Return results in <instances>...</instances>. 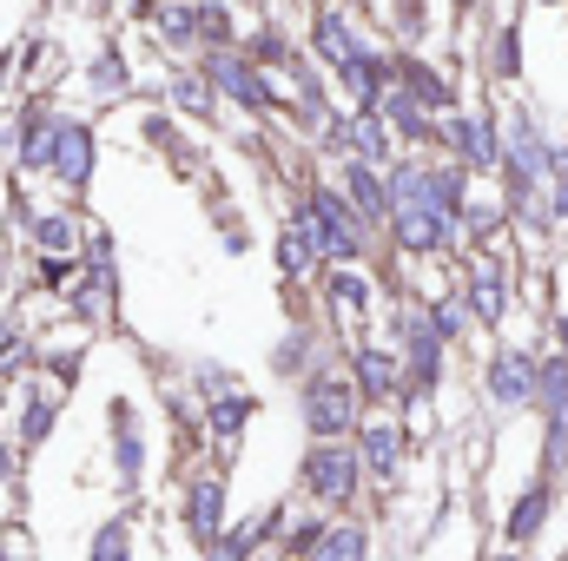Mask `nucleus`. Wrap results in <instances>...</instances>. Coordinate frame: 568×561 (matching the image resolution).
<instances>
[{"mask_svg":"<svg viewBox=\"0 0 568 561\" xmlns=\"http://www.w3.org/2000/svg\"><path fill=\"white\" fill-rule=\"evenodd\" d=\"M357 377H364V390H371V397H384V390H397V357L364 350V357H357Z\"/></svg>","mask_w":568,"mask_h":561,"instance_id":"0eeeda50","label":"nucleus"},{"mask_svg":"<svg viewBox=\"0 0 568 561\" xmlns=\"http://www.w3.org/2000/svg\"><path fill=\"white\" fill-rule=\"evenodd\" d=\"M47 422H53V404H47V397H33V404H27V422H20V442H40V436H47Z\"/></svg>","mask_w":568,"mask_h":561,"instance_id":"9b49d317","label":"nucleus"},{"mask_svg":"<svg viewBox=\"0 0 568 561\" xmlns=\"http://www.w3.org/2000/svg\"><path fill=\"white\" fill-rule=\"evenodd\" d=\"M529 384H536L529 357H496V364H489V397H496V404H523Z\"/></svg>","mask_w":568,"mask_h":561,"instance_id":"7ed1b4c3","label":"nucleus"},{"mask_svg":"<svg viewBox=\"0 0 568 561\" xmlns=\"http://www.w3.org/2000/svg\"><path fill=\"white\" fill-rule=\"evenodd\" d=\"M304 489H311L317 502H344V496L357 489V456L337 449V442H317V449L304 456Z\"/></svg>","mask_w":568,"mask_h":561,"instance_id":"f257e3e1","label":"nucleus"},{"mask_svg":"<svg viewBox=\"0 0 568 561\" xmlns=\"http://www.w3.org/2000/svg\"><path fill=\"white\" fill-rule=\"evenodd\" d=\"M126 542H133V536H126V522H106V529H100V542H93V561H126Z\"/></svg>","mask_w":568,"mask_h":561,"instance_id":"1a4fd4ad","label":"nucleus"},{"mask_svg":"<svg viewBox=\"0 0 568 561\" xmlns=\"http://www.w3.org/2000/svg\"><path fill=\"white\" fill-rule=\"evenodd\" d=\"M245 417H252V404H245V397H232V404H219V410H212V429H219V436H239Z\"/></svg>","mask_w":568,"mask_h":561,"instance_id":"9d476101","label":"nucleus"},{"mask_svg":"<svg viewBox=\"0 0 568 561\" xmlns=\"http://www.w3.org/2000/svg\"><path fill=\"white\" fill-rule=\"evenodd\" d=\"M397 449H404V442H397V429H390V422H371V429H364V462H371L377 476H390V469H397Z\"/></svg>","mask_w":568,"mask_h":561,"instance_id":"39448f33","label":"nucleus"},{"mask_svg":"<svg viewBox=\"0 0 568 561\" xmlns=\"http://www.w3.org/2000/svg\"><path fill=\"white\" fill-rule=\"evenodd\" d=\"M219 529V482H199L192 489V536H212Z\"/></svg>","mask_w":568,"mask_h":561,"instance_id":"6e6552de","label":"nucleus"},{"mask_svg":"<svg viewBox=\"0 0 568 561\" xmlns=\"http://www.w3.org/2000/svg\"><path fill=\"white\" fill-rule=\"evenodd\" d=\"M311 561H364V529H351V522H337V529H317Z\"/></svg>","mask_w":568,"mask_h":561,"instance_id":"20e7f679","label":"nucleus"},{"mask_svg":"<svg viewBox=\"0 0 568 561\" xmlns=\"http://www.w3.org/2000/svg\"><path fill=\"white\" fill-rule=\"evenodd\" d=\"M0 350H7V324H0Z\"/></svg>","mask_w":568,"mask_h":561,"instance_id":"ddd939ff","label":"nucleus"},{"mask_svg":"<svg viewBox=\"0 0 568 561\" xmlns=\"http://www.w3.org/2000/svg\"><path fill=\"white\" fill-rule=\"evenodd\" d=\"M549 502H556L549 489H529V496L516 502V516H509V542H529V536L542 529V516H549Z\"/></svg>","mask_w":568,"mask_h":561,"instance_id":"423d86ee","label":"nucleus"},{"mask_svg":"<svg viewBox=\"0 0 568 561\" xmlns=\"http://www.w3.org/2000/svg\"><path fill=\"white\" fill-rule=\"evenodd\" d=\"M304 417H311V429L331 442V436L351 422V384H337V377H311V384H304Z\"/></svg>","mask_w":568,"mask_h":561,"instance_id":"f03ea898","label":"nucleus"},{"mask_svg":"<svg viewBox=\"0 0 568 561\" xmlns=\"http://www.w3.org/2000/svg\"><path fill=\"white\" fill-rule=\"evenodd\" d=\"M40 245H47V252H60V245H73V232H67V218H40Z\"/></svg>","mask_w":568,"mask_h":561,"instance_id":"f8f14e48","label":"nucleus"}]
</instances>
